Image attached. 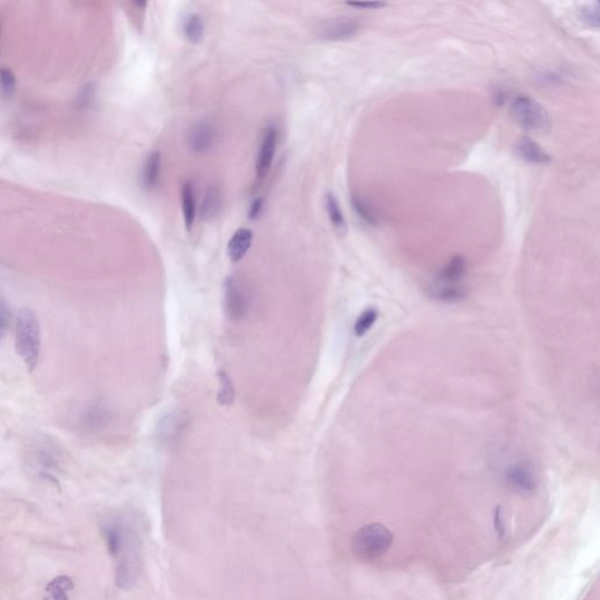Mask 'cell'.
I'll return each mask as SVG.
<instances>
[{
	"label": "cell",
	"instance_id": "6da1fadb",
	"mask_svg": "<svg viewBox=\"0 0 600 600\" xmlns=\"http://www.w3.org/2000/svg\"><path fill=\"white\" fill-rule=\"evenodd\" d=\"M16 351L30 372L37 368L41 351V329L37 315L28 307L19 310L16 318Z\"/></svg>",
	"mask_w": 600,
	"mask_h": 600
},
{
	"label": "cell",
	"instance_id": "7a4b0ae2",
	"mask_svg": "<svg viewBox=\"0 0 600 600\" xmlns=\"http://www.w3.org/2000/svg\"><path fill=\"white\" fill-rule=\"evenodd\" d=\"M393 533L380 523H370L360 528L352 538L353 553L363 560H379L393 544Z\"/></svg>",
	"mask_w": 600,
	"mask_h": 600
},
{
	"label": "cell",
	"instance_id": "3957f363",
	"mask_svg": "<svg viewBox=\"0 0 600 600\" xmlns=\"http://www.w3.org/2000/svg\"><path fill=\"white\" fill-rule=\"evenodd\" d=\"M512 119L521 128L528 132H544L551 125L549 112L536 98L528 95H519L510 106Z\"/></svg>",
	"mask_w": 600,
	"mask_h": 600
},
{
	"label": "cell",
	"instance_id": "277c9868",
	"mask_svg": "<svg viewBox=\"0 0 600 600\" xmlns=\"http://www.w3.org/2000/svg\"><path fill=\"white\" fill-rule=\"evenodd\" d=\"M251 291L243 279L231 276L224 283L225 311L232 322L247 318L251 309Z\"/></svg>",
	"mask_w": 600,
	"mask_h": 600
},
{
	"label": "cell",
	"instance_id": "5b68a950",
	"mask_svg": "<svg viewBox=\"0 0 600 600\" xmlns=\"http://www.w3.org/2000/svg\"><path fill=\"white\" fill-rule=\"evenodd\" d=\"M217 128L209 121L193 123L188 130V147L195 154H204L213 149L217 143Z\"/></svg>",
	"mask_w": 600,
	"mask_h": 600
},
{
	"label": "cell",
	"instance_id": "8992f818",
	"mask_svg": "<svg viewBox=\"0 0 600 600\" xmlns=\"http://www.w3.org/2000/svg\"><path fill=\"white\" fill-rule=\"evenodd\" d=\"M278 145V132L275 127H268L265 129L263 137H261V146L258 149L257 157H256V175L258 179H264L268 175L273 164L276 157V150Z\"/></svg>",
	"mask_w": 600,
	"mask_h": 600
},
{
	"label": "cell",
	"instance_id": "52a82bcc",
	"mask_svg": "<svg viewBox=\"0 0 600 600\" xmlns=\"http://www.w3.org/2000/svg\"><path fill=\"white\" fill-rule=\"evenodd\" d=\"M360 28H361L360 21L354 18H336L324 23L322 28H319L318 34L319 37L324 40H347L356 35Z\"/></svg>",
	"mask_w": 600,
	"mask_h": 600
},
{
	"label": "cell",
	"instance_id": "ba28073f",
	"mask_svg": "<svg viewBox=\"0 0 600 600\" xmlns=\"http://www.w3.org/2000/svg\"><path fill=\"white\" fill-rule=\"evenodd\" d=\"M102 530H103L107 549L111 556L114 558H118L123 553L125 548L128 545V543L134 538V535H132L123 522L119 519H113L106 521Z\"/></svg>",
	"mask_w": 600,
	"mask_h": 600
},
{
	"label": "cell",
	"instance_id": "9c48e42d",
	"mask_svg": "<svg viewBox=\"0 0 600 600\" xmlns=\"http://www.w3.org/2000/svg\"><path fill=\"white\" fill-rule=\"evenodd\" d=\"M506 480L516 492L530 494L536 489V478L528 465H514L509 467L506 472Z\"/></svg>",
	"mask_w": 600,
	"mask_h": 600
},
{
	"label": "cell",
	"instance_id": "30bf717a",
	"mask_svg": "<svg viewBox=\"0 0 600 600\" xmlns=\"http://www.w3.org/2000/svg\"><path fill=\"white\" fill-rule=\"evenodd\" d=\"M516 154L523 161L531 164H548L551 162V157L546 153L543 147L535 142L530 136H522L515 143Z\"/></svg>",
	"mask_w": 600,
	"mask_h": 600
},
{
	"label": "cell",
	"instance_id": "8fae6325",
	"mask_svg": "<svg viewBox=\"0 0 600 600\" xmlns=\"http://www.w3.org/2000/svg\"><path fill=\"white\" fill-rule=\"evenodd\" d=\"M252 242H254L252 230H250L248 227L238 229L227 243V257L230 258L232 261H242L251 248Z\"/></svg>",
	"mask_w": 600,
	"mask_h": 600
},
{
	"label": "cell",
	"instance_id": "7c38bea8",
	"mask_svg": "<svg viewBox=\"0 0 600 600\" xmlns=\"http://www.w3.org/2000/svg\"><path fill=\"white\" fill-rule=\"evenodd\" d=\"M467 275V263L462 256H455L448 261L447 265L438 273L435 284L462 285V281Z\"/></svg>",
	"mask_w": 600,
	"mask_h": 600
},
{
	"label": "cell",
	"instance_id": "4fadbf2b",
	"mask_svg": "<svg viewBox=\"0 0 600 600\" xmlns=\"http://www.w3.org/2000/svg\"><path fill=\"white\" fill-rule=\"evenodd\" d=\"M181 204H182V214H183L184 224L187 230L190 231L193 227L196 221L197 215V198L196 191L191 181H186L182 189H181Z\"/></svg>",
	"mask_w": 600,
	"mask_h": 600
},
{
	"label": "cell",
	"instance_id": "5bb4252c",
	"mask_svg": "<svg viewBox=\"0 0 600 600\" xmlns=\"http://www.w3.org/2000/svg\"><path fill=\"white\" fill-rule=\"evenodd\" d=\"M222 209L221 190L215 186L208 188L200 202V215L203 221H213L217 217Z\"/></svg>",
	"mask_w": 600,
	"mask_h": 600
},
{
	"label": "cell",
	"instance_id": "9a60e30c",
	"mask_svg": "<svg viewBox=\"0 0 600 600\" xmlns=\"http://www.w3.org/2000/svg\"><path fill=\"white\" fill-rule=\"evenodd\" d=\"M162 170V155L153 152L147 157L142 169V184L147 190H153L159 186Z\"/></svg>",
	"mask_w": 600,
	"mask_h": 600
},
{
	"label": "cell",
	"instance_id": "2e32d148",
	"mask_svg": "<svg viewBox=\"0 0 600 600\" xmlns=\"http://www.w3.org/2000/svg\"><path fill=\"white\" fill-rule=\"evenodd\" d=\"M325 204L326 211H327L329 222L332 224V227H334L336 234L344 236L346 234L347 222L336 197L332 193H326Z\"/></svg>",
	"mask_w": 600,
	"mask_h": 600
},
{
	"label": "cell",
	"instance_id": "e0dca14e",
	"mask_svg": "<svg viewBox=\"0 0 600 600\" xmlns=\"http://www.w3.org/2000/svg\"><path fill=\"white\" fill-rule=\"evenodd\" d=\"M431 295L441 302H458L467 297V290L463 285L435 284Z\"/></svg>",
	"mask_w": 600,
	"mask_h": 600
},
{
	"label": "cell",
	"instance_id": "ac0fdd59",
	"mask_svg": "<svg viewBox=\"0 0 600 600\" xmlns=\"http://www.w3.org/2000/svg\"><path fill=\"white\" fill-rule=\"evenodd\" d=\"M351 203H352L353 210L363 223L372 227L379 224V215L377 214V210L366 200H363V197L359 195H352Z\"/></svg>",
	"mask_w": 600,
	"mask_h": 600
},
{
	"label": "cell",
	"instance_id": "d6986e66",
	"mask_svg": "<svg viewBox=\"0 0 600 600\" xmlns=\"http://www.w3.org/2000/svg\"><path fill=\"white\" fill-rule=\"evenodd\" d=\"M74 590V584L66 576L57 577L46 587L47 600H69V594Z\"/></svg>",
	"mask_w": 600,
	"mask_h": 600
},
{
	"label": "cell",
	"instance_id": "ffe728a7",
	"mask_svg": "<svg viewBox=\"0 0 600 600\" xmlns=\"http://www.w3.org/2000/svg\"><path fill=\"white\" fill-rule=\"evenodd\" d=\"M204 21L200 14L190 13L184 18L183 33L191 44H198L204 35Z\"/></svg>",
	"mask_w": 600,
	"mask_h": 600
},
{
	"label": "cell",
	"instance_id": "44dd1931",
	"mask_svg": "<svg viewBox=\"0 0 600 600\" xmlns=\"http://www.w3.org/2000/svg\"><path fill=\"white\" fill-rule=\"evenodd\" d=\"M378 317H379V312L374 307H370L366 311H363L360 315L359 318L356 319V324H354V333H356V336H365L372 329V326L377 322Z\"/></svg>",
	"mask_w": 600,
	"mask_h": 600
},
{
	"label": "cell",
	"instance_id": "7402d4cb",
	"mask_svg": "<svg viewBox=\"0 0 600 600\" xmlns=\"http://www.w3.org/2000/svg\"><path fill=\"white\" fill-rule=\"evenodd\" d=\"M218 402L222 406H230L234 402V390L230 378L227 373H220V390L217 395Z\"/></svg>",
	"mask_w": 600,
	"mask_h": 600
},
{
	"label": "cell",
	"instance_id": "603a6c76",
	"mask_svg": "<svg viewBox=\"0 0 600 600\" xmlns=\"http://www.w3.org/2000/svg\"><path fill=\"white\" fill-rule=\"evenodd\" d=\"M17 85L13 73L9 68H0V92L4 94H12Z\"/></svg>",
	"mask_w": 600,
	"mask_h": 600
},
{
	"label": "cell",
	"instance_id": "cb8c5ba5",
	"mask_svg": "<svg viewBox=\"0 0 600 600\" xmlns=\"http://www.w3.org/2000/svg\"><path fill=\"white\" fill-rule=\"evenodd\" d=\"M582 17H583V21L587 23V25H590L592 28H599V6H598V4L584 7L583 11H582Z\"/></svg>",
	"mask_w": 600,
	"mask_h": 600
},
{
	"label": "cell",
	"instance_id": "d4e9b609",
	"mask_svg": "<svg viewBox=\"0 0 600 600\" xmlns=\"http://www.w3.org/2000/svg\"><path fill=\"white\" fill-rule=\"evenodd\" d=\"M9 322H10V311H9L6 302L0 298V338L5 332V329H7Z\"/></svg>",
	"mask_w": 600,
	"mask_h": 600
},
{
	"label": "cell",
	"instance_id": "484cf974",
	"mask_svg": "<svg viewBox=\"0 0 600 600\" xmlns=\"http://www.w3.org/2000/svg\"><path fill=\"white\" fill-rule=\"evenodd\" d=\"M263 208H264V200H263L261 197H257V198L252 202L251 205H250V209H249V218H250V220H257V218L261 216Z\"/></svg>",
	"mask_w": 600,
	"mask_h": 600
},
{
	"label": "cell",
	"instance_id": "4316f807",
	"mask_svg": "<svg viewBox=\"0 0 600 600\" xmlns=\"http://www.w3.org/2000/svg\"><path fill=\"white\" fill-rule=\"evenodd\" d=\"M349 6L356 7V9H363V10H375V9H380V7L385 6V3H380V1H352V3H347Z\"/></svg>",
	"mask_w": 600,
	"mask_h": 600
},
{
	"label": "cell",
	"instance_id": "83f0119b",
	"mask_svg": "<svg viewBox=\"0 0 600 600\" xmlns=\"http://www.w3.org/2000/svg\"><path fill=\"white\" fill-rule=\"evenodd\" d=\"M501 509L499 510H496L495 514V528L496 531L499 533V536L502 538L504 536V526H503L502 517H501V511H499Z\"/></svg>",
	"mask_w": 600,
	"mask_h": 600
}]
</instances>
